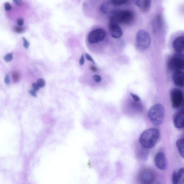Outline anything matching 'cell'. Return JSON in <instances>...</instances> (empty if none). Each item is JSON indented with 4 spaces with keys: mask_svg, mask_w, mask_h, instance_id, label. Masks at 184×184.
I'll return each mask as SVG.
<instances>
[{
    "mask_svg": "<svg viewBox=\"0 0 184 184\" xmlns=\"http://www.w3.org/2000/svg\"><path fill=\"white\" fill-rule=\"evenodd\" d=\"M160 137V132L156 128L149 129L144 131L139 138L140 145L146 149L154 147Z\"/></svg>",
    "mask_w": 184,
    "mask_h": 184,
    "instance_id": "6da1fadb",
    "label": "cell"
},
{
    "mask_svg": "<svg viewBox=\"0 0 184 184\" xmlns=\"http://www.w3.org/2000/svg\"><path fill=\"white\" fill-rule=\"evenodd\" d=\"M133 13L130 11L120 10L113 12L110 17L109 24H128L134 19Z\"/></svg>",
    "mask_w": 184,
    "mask_h": 184,
    "instance_id": "7a4b0ae2",
    "label": "cell"
},
{
    "mask_svg": "<svg viewBox=\"0 0 184 184\" xmlns=\"http://www.w3.org/2000/svg\"><path fill=\"white\" fill-rule=\"evenodd\" d=\"M165 110L162 104H157L149 110L148 116L151 122L155 125H160L163 122Z\"/></svg>",
    "mask_w": 184,
    "mask_h": 184,
    "instance_id": "3957f363",
    "label": "cell"
},
{
    "mask_svg": "<svg viewBox=\"0 0 184 184\" xmlns=\"http://www.w3.org/2000/svg\"><path fill=\"white\" fill-rule=\"evenodd\" d=\"M151 43L150 36L147 31L140 30L137 32L136 37V45L139 50H146L149 48Z\"/></svg>",
    "mask_w": 184,
    "mask_h": 184,
    "instance_id": "277c9868",
    "label": "cell"
},
{
    "mask_svg": "<svg viewBox=\"0 0 184 184\" xmlns=\"http://www.w3.org/2000/svg\"><path fill=\"white\" fill-rule=\"evenodd\" d=\"M168 66L170 69L174 72L182 71L184 66L183 55L179 53L174 55L169 62Z\"/></svg>",
    "mask_w": 184,
    "mask_h": 184,
    "instance_id": "5b68a950",
    "label": "cell"
},
{
    "mask_svg": "<svg viewBox=\"0 0 184 184\" xmlns=\"http://www.w3.org/2000/svg\"><path fill=\"white\" fill-rule=\"evenodd\" d=\"M171 100L173 107L177 108L182 105L183 95L182 92L179 89H173L170 92Z\"/></svg>",
    "mask_w": 184,
    "mask_h": 184,
    "instance_id": "8992f818",
    "label": "cell"
},
{
    "mask_svg": "<svg viewBox=\"0 0 184 184\" xmlns=\"http://www.w3.org/2000/svg\"><path fill=\"white\" fill-rule=\"evenodd\" d=\"M106 32L102 28H98L93 30L89 34L88 39L92 44L103 41L106 37Z\"/></svg>",
    "mask_w": 184,
    "mask_h": 184,
    "instance_id": "52a82bcc",
    "label": "cell"
},
{
    "mask_svg": "<svg viewBox=\"0 0 184 184\" xmlns=\"http://www.w3.org/2000/svg\"><path fill=\"white\" fill-rule=\"evenodd\" d=\"M155 179L154 173L150 169H144L140 174V179L142 183L151 184L154 181Z\"/></svg>",
    "mask_w": 184,
    "mask_h": 184,
    "instance_id": "ba28073f",
    "label": "cell"
},
{
    "mask_svg": "<svg viewBox=\"0 0 184 184\" xmlns=\"http://www.w3.org/2000/svg\"><path fill=\"white\" fill-rule=\"evenodd\" d=\"M155 163L157 167L159 169H166L167 162L165 153L162 152L157 153L155 157Z\"/></svg>",
    "mask_w": 184,
    "mask_h": 184,
    "instance_id": "9c48e42d",
    "label": "cell"
},
{
    "mask_svg": "<svg viewBox=\"0 0 184 184\" xmlns=\"http://www.w3.org/2000/svg\"><path fill=\"white\" fill-rule=\"evenodd\" d=\"M109 28L112 37L115 39H118L122 37L123 32L118 25L109 24Z\"/></svg>",
    "mask_w": 184,
    "mask_h": 184,
    "instance_id": "30bf717a",
    "label": "cell"
},
{
    "mask_svg": "<svg viewBox=\"0 0 184 184\" xmlns=\"http://www.w3.org/2000/svg\"><path fill=\"white\" fill-rule=\"evenodd\" d=\"M184 37L179 36L174 40L173 43V48L176 52L179 53L183 52L184 50Z\"/></svg>",
    "mask_w": 184,
    "mask_h": 184,
    "instance_id": "8fae6325",
    "label": "cell"
},
{
    "mask_svg": "<svg viewBox=\"0 0 184 184\" xmlns=\"http://www.w3.org/2000/svg\"><path fill=\"white\" fill-rule=\"evenodd\" d=\"M173 79L175 84L177 86L182 87L184 85V73L182 71L174 72Z\"/></svg>",
    "mask_w": 184,
    "mask_h": 184,
    "instance_id": "7c38bea8",
    "label": "cell"
},
{
    "mask_svg": "<svg viewBox=\"0 0 184 184\" xmlns=\"http://www.w3.org/2000/svg\"><path fill=\"white\" fill-rule=\"evenodd\" d=\"M184 111L183 110L176 115L174 119V124L176 128L181 129L184 128Z\"/></svg>",
    "mask_w": 184,
    "mask_h": 184,
    "instance_id": "4fadbf2b",
    "label": "cell"
},
{
    "mask_svg": "<svg viewBox=\"0 0 184 184\" xmlns=\"http://www.w3.org/2000/svg\"><path fill=\"white\" fill-rule=\"evenodd\" d=\"M163 25V21L162 16L160 15H157L153 20L152 26L153 32L155 33L158 32L162 28Z\"/></svg>",
    "mask_w": 184,
    "mask_h": 184,
    "instance_id": "5bb4252c",
    "label": "cell"
},
{
    "mask_svg": "<svg viewBox=\"0 0 184 184\" xmlns=\"http://www.w3.org/2000/svg\"><path fill=\"white\" fill-rule=\"evenodd\" d=\"M176 145H177L178 150H179L180 155L183 158H184V140L183 138H181V139L178 140L176 143Z\"/></svg>",
    "mask_w": 184,
    "mask_h": 184,
    "instance_id": "9a60e30c",
    "label": "cell"
},
{
    "mask_svg": "<svg viewBox=\"0 0 184 184\" xmlns=\"http://www.w3.org/2000/svg\"><path fill=\"white\" fill-rule=\"evenodd\" d=\"M151 0H144L142 6V10L144 12H147L151 7Z\"/></svg>",
    "mask_w": 184,
    "mask_h": 184,
    "instance_id": "2e32d148",
    "label": "cell"
},
{
    "mask_svg": "<svg viewBox=\"0 0 184 184\" xmlns=\"http://www.w3.org/2000/svg\"><path fill=\"white\" fill-rule=\"evenodd\" d=\"M178 184H183L184 181V168H182L177 172Z\"/></svg>",
    "mask_w": 184,
    "mask_h": 184,
    "instance_id": "e0dca14e",
    "label": "cell"
},
{
    "mask_svg": "<svg viewBox=\"0 0 184 184\" xmlns=\"http://www.w3.org/2000/svg\"><path fill=\"white\" fill-rule=\"evenodd\" d=\"M129 0H111L112 4L115 6L124 5Z\"/></svg>",
    "mask_w": 184,
    "mask_h": 184,
    "instance_id": "ac0fdd59",
    "label": "cell"
},
{
    "mask_svg": "<svg viewBox=\"0 0 184 184\" xmlns=\"http://www.w3.org/2000/svg\"><path fill=\"white\" fill-rule=\"evenodd\" d=\"M110 5L109 3H105L102 5L101 7V11L102 12L106 14L110 11Z\"/></svg>",
    "mask_w": 184,
    "mask_h": 184,
    "instance_id": "d6986e66",
    "label": "cell"
},
{
    "mask_svg": "<svg viewBox=\"0 0 184 184\" xmlns=\"http://www.w3.org/2000/svg\"><path fill=\"white\" fill-rule=\"evenodd\" d=\"M12 77L13 80L15 82H17L19 80L20 75L16 72H14L12 73Z\"/></svg>",
    "mask_w": 184,
    "mask_h": 184,
    "instance_id": "ffe728a7",
    "label": "cell"
},
{
    "mask_svg": "<svg viewBox=\"0 0 184 184\" xmlns=\"http://www.w3.org/2000/svg\"><path fill=\"white\" fill-rule=\"evenodd\" d=\"M37 83L39 88H42L45 86V81L44 79H39L37 81Z\"/></svg>",
    "mask_w": 184,
    "mask_h": 184,
    "instance_id": "44dd1931",
    "label": "cell"
},
{
    "mask_svg": "<svg viewBox=\"0 0 184 184\" xmlns=\"http://www.w3.org/2000/svg\"><path fill=\"white\" fill-rule=\"evenodd\" d=\"M172 181L174 184H178L177 172L174 171L173 174Z\"/></svg>",
    "mask_w": 184,
    "mask_h": 184,
    "instance_id": "7402d4cb",
    "label": "cell"
},
{
    "mask_svg": "<svg viewBox=\"0 0 184 184\" xmlns=\"http://www.w3.org/2000/svg\"><path fill=\"white\" fill-rule=\"evenodd\" d=\"M13 59V53H10L7 54L5 55L4 57V60L5 61L7 62H9L12 60Z\"/></svg>",
    "mask_w": 184,
    "mask_h": 184,
    "instance_id": "603a6c76",
    "label": "cell"
},
{
    "mask_svg": "<svg viewBox=\"0 0 184 184\" xmlns=\"http://www.w3.org/2000/svg\"><path fill=\"white\" fill-rule=\"evenodd\" d=\"M93 79L95 82L99 83L102 81V78L100 76L98 75H95L92 77Z\"/></svg>",
    "mask_w": 184,
    "mask_h": 184,
    "instance_id": "cb8c5ba5",
    "label": "cell"
},
{
    "mask_svg": "<svg viewBox=\"0 0 184 184\" xmlns=\"http://www.w3.org/2000/svg\"><path fill=\"white\" fill-rule=\"evenodd\" d=\"M22 39L24 42V48L26 49L28 48L30 45L29 43L24 37H22Z\"/></svg>",
    "mask_w": 184,
    "mask_h": 184,
    "instance_id": "d4e9b609",
    "label": "cell"
},
{
    "mask_svg": "<svg viewBox=\"0 0 184 184\" xmlns=\"http://www.w3.org/2000/svg\"><path fill=\"white\" fill-rule=\"evenodd\" d=\"M130 95L131 96L132 98H133L134 101L136 102H138L140 101V98L137 95H136L130 93Z\"/></svg>",
    "mask_w": 184,
    "mask_h": 184,
    "instance_id": "484cf974",
    "label": "cell"
},
{
    "mask_svg": "<svg viewBox=\"0 0 184 184\" xmlns=\"http://www.w3.org/2000/svg\"><path fill=\"white\" fill-rule=\"evenodd\" d=\"M85 57H86V59L89 61L92 62V63L95 64V62L94 60L93 59V58L88 53H86L85 54Z\"/></svg>",
    "mask_w": 184,
    "mask_h": 184,
    "instance_id": "4316f807",
    "label": "cell"
},
{
    "mask_svg": "<svg viewBox=\"0 0 184 184\" xmlns=\"http://www.w3.org/2000/svg\"><path fill=\"white\" fill-rule=\"evenodd\" d=\"M13 1L17 6H21L23 5L22 0H13Z\"/></svg>",
    "mask_w": 184,
    "mask_h": 184,
    "instance_id": "83f0119b",
    "label": "cell"
},
{
    "mask_svg": "<svg viewBox=\"0 0 184 184\" xmlns=\"http://www.w3.org/2000/svg\"><path fill=\"white\" fill-rule=\"evenodd\" d=\"M15 31L18 33H22L24 31V28L20 27H16L15 28Z\"/></svg>",
    "mask_w": 184,
    "mask_h": 184,
    "instance_id": "f1b7e54d",
    "label": "cell"
},
{
    "mask_svg": "<svg viewBox=\"0 0 184 184\" xmlns=\"http://www.w3.org/2000/svg\"><path fill=\"white\" fill-rule=\"evenodd\" d=\"M17 23L19 26H21L23 25L24 24V20L22 18H18L17 20Z\"/></svg>",
    "mask_w": 184,
    "mask_h": 184,
    "instance_id": "f546056e",
    "label": "cell"
},
{
    "mask_svg": "<svg viewBox=\"0 0 184 184\" xmlns=\"http://www.w3.org/2000/svg\"><path fill=\"white\" fill-rule=\"evenodd\" d=\"M32 87L33 88V90L35 91H38L39 90V87L37 83L34 82L32 84Z\"/></svg>",
    "mask_w": 184,
    "mask_h": 184,
    "instance_id": "4dcf8cb0",
    "label": "cell"
},
{
    "mask_svg": "<svg viewBox=\"0 0 184 184\" xmlns=\"http://www.w3.org/2000/svg\"><path fill=\"white\" fill-rule=\"evenodd\" d=\"M12 8L10 4L8 3H6L5 5V10L7 11H10Z\"/></svg>",
    "mask_w": 184,
    "mask_h": 184,
    "instance_id": "1f68e13d",
    "label": "cell"
},
{
    "mask_svg": "<svg viewBox=\"0 0 184 184\" xmlns=\"http://www.w3.org/2000/svg\"><path fill=\"white\" fill-rule=\"evenodd\" d=\"M79 64H80L81 66H82L84 64L85 58L84 55H83V54H82V56H81L80 60H79Z\"/></svg>",
    "mask_w": 184,
    "mask_h": 184,
    "instance_id": "d6a6232c",
    "label": "cell"
},
{
    "mask_svg": "<svg viewBox=\"0 0 184 184\" xmlns=\"http://www.w3.org/2000/svg\"><path fill=\"white\" fill-rule=\"evenodd\" d=\"M5 84L8 85L10 83V78H9V75L8 74L5 76Z\"/></svg>",
    "mask_w": 184,
    "mask_h": 184,
    "instance_id": "836d02e7",
    "label": "cell"
},
{
    "mask_svg": "<svg viewBox=\"0 0 184 184\" xmlns=\"http://www.w3.org/2000/svg\"><path fill=\"white\" fill-rule=\"evenodd\" d=\"M30 94L32 96H33L34 97H36L37 96V94L36 93V91L34 90H30L29 92Z\"/></svg>",
    "mask_w": 184,
    "mask_h": 184,
    "instance_id": "e575fe53",
    "label": "cell"
},
{
    "mask_svg": "<svg viewBox=\"0 0 184 184\" xmlns=\"http://www.w3.org/2000/svg\"><path fill=\"white\" fill-rule=\"evenodd\" d=\"M90 69L92 71L96 72L98 71L97 68L93 66H91L90 67Z\"/></svg>",
    "mask_w": 184,
    "mask_h": 184,
    "instance_id": "d590c367",
    "label": "cell"
}]
</instances>
